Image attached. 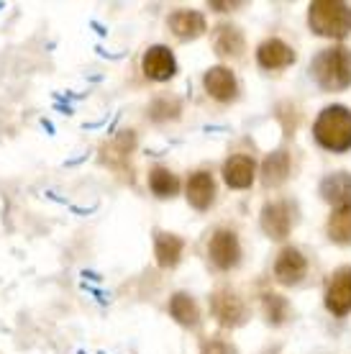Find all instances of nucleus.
Listing matches in <instances>:
<instances>
[{
  "label": "nucleus",
  "instance_id": "1",
  "mask_svg": "<svg viewBox=\"0 0 351 354\" xmlns=\"http://www.w3.org/2000/svg\"><path fill=\"white\" fill-rule=\"evenodd\" d=\"M310 75L325 93H341L351 85V49L331 46L318 54L310 64Z\"/></svg>",
  "mask_w": 351,
  "mask_h": 354
},
{
  "label": "nucleus",
  "instance_id": "2",
  "mask_svg": "<svg viewBox=\"0 0 351 354\" xmlns=\"http://www.w3.org/2000/svg\"><path fill=\"white\" fill-rule=\"evenodd\" d=\"M316 142L328 151L343 154L351 149V111L346 106H328L313 124Z\"/></svg>",
  "mask_w": 351,
  "mask_h": 354
},
{
  "label": "nucleus",
  "instance_id": "3",
  "mask_svg": "<svg viewBox=\"0 0 351 354\" xmlns=\"http://www.w3.org/2000/svg\"><path fill=\"white\" fill-rule=\"evenodd\" d=\"M307 24L318 36L346 39L351 34V6L341 0H313L307 6Z\"/></svg>",
  "mask_w": 351,
  "mask_h": 354
},
{
  "label": "nucleus",
  "instance_id": "4",
  "mask_svg": "<svg viewBox=\"0 0 351 354\" xmlns=\"http://www.w3.org/2000/svg\"><path fill=\"white\" fill-rule=\"evenodd\" d=\"M208 257L218 270L229 272L241 262V244L234 229H216L208 241Z\"/></svg>",
  "mask_w": 351,
  "mask_h": 354
},
{
  "label": "nucleus",
  "instance_id": "5",
  "mask_svg": "<svg viewBox=\"0 0 351 354\" xmlns=\"http://www.w3.org/2000/svg\"><path fill=\"white\" fill-rule=\"evenodd\" d=\"M325 308L331 310L334 316L343 319L351 313V267H339L331 280L325 285V295H323Z\"/></svg>",
  "mask_w": 351,
  "mask_h": 354
},
{
  "label": "nucleus",
  "instance_id": "6",
  "mask_svg": "<svg viewBox=\"0 0 351 354\" xmlns=\"http://www.w3.org/2000/svg\"><path fill=\"white\" fill-rule=\"evenodd\" d=\"M211 310H213V316H216V321L226 328H236L246 321L244 301H241L234 290H229V288H220V290L213 292Z\"/></svg>",
  "mask_w": 351,
  "mask_h": 354
},
{
  "label": "nucleus",
  "instance_id": "7",
  "mask_svg": "<svg viewBox=\"0 0 351 354\" xmlns=\"http://www.w3.org/2000/svg\"><path fill=\"white\" fill-rule=\"evenodd\" d=\"M141 72L154 82H167L175 77L177 72V59L172 49L164 44H154L146 49V54L141 57Z\"/></svg>",
  "mask_w": 351,
  "mask_h": 354
},
{
  "label": "nucleus",
  "instance_id": "8",
  "mask_svg": "<svg viewBox=\"0 0 351 354\" xmlns=\"http://www.w3.org/2000/svg\"><path fill=\"white\" fill-rule=\"evenodd\" d=\"M202 88L205 93L213 97V100H218V103H234L238 95V80L234 70L229 67H211V70L202 75Z\"/></svg>",
  "mask_w": 351,
  "mask_h": 354
},
{
  "label": "nucleus",
  "instance_id": "9",
  "mask_svg": "<svg viewBox=\"0 0 351 354\" xmlns=\"http://www.w3.org/2000/svg\"><path fill=\"white\" fill-rule=\"evenodd\" d=\"M307 272V259L303 257V252L295 247H285L274 259V280L280 285H298Z\"/></svg>",
  "mask_w": 351,
  "mask_h": 354
},
{
  "label": "nucleus",
  "instance_id": "10",
  "mask_svg": "<svg viewBox=\"0 0 351 354\" xmlns=\"http://www.w3.org/2000/svg\"><path fill=\"white\" fill-rule=\"evenodd\" d=\"M262 231L269 236L272 241L287 239V234L292 229V218H290V205L285 201H277V203H267L262 208Z\"/></svg>",
  "mask_w": 351,
  "mask_h": 354
},
{
  "label": "nucleus",
  "instance_id": "11",
  "mask_svg": "<svg viewBox=\"0 0 351 354\" xmlns=\"http://www.w3.org/2000/svg\"><path fill=\"white\" fill-rule=\"evenodd\" d=\"M184 195H187V203L193 205L195 211H208L216 203V180L211 172L198 169L187 177V185H184Z\"/></svg>",
  "mask_w": 351,
  "mask_h": 354
},
{
  "label": "nucleus",
  "instance_id": "12",
  "mask_svg": "<svg viewBox=\"0 0 351 354\" xmlns=\"http://www.w3.org/2000/svg\"><path fill=\"white\" fill-rule=\"evenodd\" d=\"M318 193L328 205L339 208H351V172H331L321 180Z\"/></svg>",
  "mask_w": 351,
  "mask_h": 354
},
{
  "label": "nucleus",
  "instance_id": "13",
  "mask_svg": "<svg viewBox=\"0 0 351 354\" xmlns=\"http://www.w3.org/2000/svg\"><path fill=\"white\" fill-rule=\"evenodd\" d=\"M295 59H298L295 49L290 44H285L282 39H264L256 49V62L264 70H282V67H290Z\"/></svg>",
  "mask_w": 351,
  "mask_h": 354
},
{
  "label": "nucleus",
  "instance_id": "14",
  "mask_svg": "<svg viewBox=\"0 0 351 354\" xmlns=\"http://www.w3.org/2000/svg\"><path fill=\"white\" fill-rule=\"evenodd\" d=\"M256 177V162L246 154H234L223 162V183L234 190H246L252 187Z\"/></svg>",
  "mask_w": 351,
  "mask_h": 354
},
{
  "label": "nucleus",
  "instance_id": "15",
  "mask_svg": "<svg viewBox=\"0 0 351 354\" xmlns=\"http://www.w3.org/2000/svg\"><path fill=\"white\" fill-rule=\"evenodd\" d=\"M167 26L180 41H193V39L205 34L208 24H205V16L200 10H175L167 18Z\"/></svg>",
  "mask_w": 351,
  "mask_h": 354
},
{
  "label": "nucleus",
  "instance_id": "16",
  "mask_svg": "<svg viewBox=\"0 0 351 354\" xmlns=\"http://www.w3.org/2000/svg\"><path fill=\"white\" fill-rule=\"evenodd\" d=\"M182 252H184L182 236L169 234V231H157V236H154V257H157V265L162 270H172V267L180 265Z\"/></svg>",
  "mask_w": 351,
  "mask_h": 354
},
{
  "label": "nucleus",
  "instance_id": "17",
  "mask_svg": "<svg viewBox=\"0 0 351 354\" xmlns=\"http://www.w3.org/2000/svg\"><path fill=\"white\" fill-rule=\"evenodd\" d=\"M213 49L223 59H236L244 54V34L234 24H220L213 31Z\"/></svg>",
  "mask_w": 351,
  "mask_h": 354
},
{
  "label": "nucleus",
  "instance_id": "18",
  "mask_svg": "<svg viewBox=\"0 0 351 354\" xmlns=\"http://www.w3.org/2000/svg\"><path fill=\"white\" fill-rule=\"evenodd\" d=\"M262 183L264 187H280L290 177V154L285 149L269 151L262 162Z\"/></svg>",
  "mask_w": 351,
  "mask_h": 354
},
{
  "label": "nucleus",
  "instance_id": "19",
  "mask_svg": "<svg viewBox=\"0 0 351 354\" xmlns=\"http://www.w3.org/2000/svg\"><path fill=\"white\" fill-rule=\"evenodd\" d=\"M169 316H172L177 324L193 328V326H198V321H200V308H198V303H195L193 295L175 292V295L169 298Z\"/></svg>",
  "mask_w": 351,
  "mask_h": 354
},
{
  "label": "nucleus",
  "instance_id": "20",
  "mask_svg": "<svg viewBox=\"0 0 351 354\" xmlns=\"http://www.w3.org/2000/svg\"><path fill=\"white\" fill-rule=\"evenodd\" d=\"M149 187L157 198H172V195L180 193V177L172 172V169L162 167V165H154L149 169Z\"/></svg>",
  "mask_w": 351,
  "mask_h": 354
},
{
  "label": "nucleus",
  "instance_id": "21",
  "mask_svg": "<svg viewBox=\"0 0 351 354\" xmlns=\"http://www.w3.org/2000/svg\"><path fill=\"white\" fill-rule=\"evenodd\" d=\"M325 234L334 244H351V208H339L331 213V218L325 223Z\"/></svg>",
  "mask_w": 351,
  "mask_h": 354
},
{
  "label": "nucleus",
  "instance_id": "22",
  "mask_svg": "<svg viewBox=\"0 0 351 354\" xmlns=\"http://www.w3.org/2000/svg\"><path fill=\"white\" fill-rule=\"evenodd\" d=\"M262 310L269 326H282L290 316V303L277 292H262Z\"/></svg>",
  "mask_w": 351,
  "mask_h": 354
},
{
  "label": "nucleus",
  "instance_id": "23",
  "mask_svg": "<svg viewBox=\"0 0 351 354\" xmlns=\"http://www.w3.org/2000/svg\"><path fill=\"white\" fill-rule=\"evenodd\" d=\"M180 111H182V103H180L177 97H157L149 106V118L157 121V124H164V121L177 118Z\"/></svg>",
  "mask_w": 351,
  "mask_h": 354
},
{
  "label": "nucleus",
  "instance_id": "24",
  "mask_svg": "<svg viewBox=\"0 0 351 354\" xmlns=\"http://www.w3.org/2000/svg\"><path fill=\"white\" fill-rule=\"evenodd\" d=\"M208 6H211L213 10H220V13H223V10H236V8H241V6H244V0H234V3H220V0H211Z\"/></svg>",
  "mask_w": 351,
  "mask_h": 354
},
{
  "label": "nucleus",
  "instance_id": "25",
  "mask_svg": "<svg viewBox=\"0 0 351 354\" xmlns=\"http://www.w3.org/2000/svg\"><path fill=\"white\" fill-rule=\"evenodd\" d=\"M200 354H229V346L223 344V342H208V344L202 346Z\"/></svg>",
  "mask_w": 351,
  "mask_h": 354
}]
</instances>
